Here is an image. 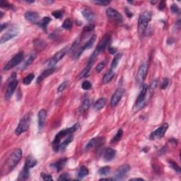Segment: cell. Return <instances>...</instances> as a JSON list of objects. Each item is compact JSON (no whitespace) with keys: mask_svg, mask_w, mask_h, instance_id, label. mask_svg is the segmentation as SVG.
I'll return each mask as SVG.
<instances>
[{"mask_svg":"<svg viewBox=\"0 0 181 181\" xmlns=\"http://www.w3.org/2000/svg\"><path fill=\"white\" fill-rule=\"evenodd\" d=\"M109 52L110 54H115L116 53V49L113 48H109Z\"/></svg>","mask_w":181,"mask_h":181,"instance_id":"54","label":"cell"},{"mask_svg":"<svg viewBox=\"0 0 181 181\" xmlns=\"http://www.w3.org/2000/svg\"><path fill=\"white\" fill-rule=\"evenodd\" d=\"M29 168L26 166V165H24V166L21 170V171L20 172L19 175H18L17 180H28V177L30 176V171H29Z\"/></svg>","mask_w":181,"mask_h":181,"instance_id":"22","label":"cell"},{"mask_svg":"<svg viewBox=\"0 0 181 181\" xmlns=\"http://www.w3.org/2000/svg\"><path fill=\"white\" fill-rule=\"evenodd\" d=\"M148 88L149 86L147 84H142V90H141L140 95L137 97L136 100L135 105L133 106V111L138 112L142 110L145 106L147 103V95H148Z\"/></svg>","mask_w":181,"mask_h":181,"instance_id":"2","label":"cell"},{"mask_svg":"<svg viewBox=\"0 0 181 181\" xmlns=\"http://www.w3.org/2000/svg\"><path fill=\"white\" fill-rule=\"evenodd\" d=\"M170 11L173 14H178L179 13V8L177 6V4H172L171 6H170Z\"/></svg>","mask_w":181,"mask_h":181,"instance_id":"50","label":"cell"},{"mask_svg":"<svg viewBox=\"0 0 181 181\" xmlns=\"http://www.w3.org/2000/svg\"><path fill=\"white\" fill-rule=\"evenodd\" d=\"M92 87V84L91 83H90V81H87V80H86V81H84L82 83V85H81V88H83V90H89Z\"/></svg>","mask_w":181,"mask_h":181,"instance_id":"41","label":"cell"},{"mask_svg":"<svg viewBox=\"0 0 181 181\" xmlns=\"http://www.w3.org/2000/svg\"><path fill=\"white\" fill-rule=\"evenodd\" d=\"M105 104H106V100L104 98H100L95 102L93 105V109L96 111H98L104 108Z\"/></svg>","mask_w":181,"mask_h":181,"instance_id":"24","label":"cell"},{"mask_svg":"<svg viewBox=\"0 0 181 181\" xmlns=\"http://www.w3.org/2000/svg\"><path fill=\"white\" fill-rule=\"evenodd\" d=\"M0 14H1V16H0V17H1V18H2V16H3V15H4V14L2 13V11H0Z\"/></svg>","mask_w":181,"mask_h":181,"instance_id":"58","label":"cell"},{"mask_svg":"<svg viewBox=\"0 0 181 181\" xmlns=\"http://www.w3.org/2000/svg\"><path fill=\"white\" fill-rule=\"evenodd\" d=\"M125 11H125V13H126L127 16H128L129 18H131L132 16V15H133V14H132V13L131 12V11H129V10L127 9V8H126V9H125Z\"/></svg>","mask_w":181,"mask_h":181,"instance_id":"53","label":"cell"},{"mask_svg":"<svg viewBox=\"0 0 181 181\" xmlns=\"http://www.w3.org/2000/svg\"><path fill=\"white\" fill-rule=\"evenodd\" d=\"M41 177L43 178V180H47V181H51L53 180V176L50 174L45 173H41Z\"/></svg>","mask_w":181,"mask_h":181,"instance_id":"42","label":"cell"},{"mask_svg":"<svg viewBox=\"0 0 181 181\" xmlns=\"http://www.w3.org/2000/svg\"><path fill=\"white\" fill-rule=\"evenodd\" d=\"M168 163H169V165L171 166L172 168L175 171H176L177 173H180L181 169H180V166H178V164H177L176 162H175L174 161H172V160H169Z\"/></svg>","mask_w":181,"mask_h":181,"instance_id":"37","label":"cell"},{"mask_svg":"<svg viewBox=\"0 0 181 181\" xmlns=\"http://www.w3.org/2000/svg\"><path fill=\"white\" fill-rule=\"evenodd\" d=\"M26 1V2H27V3H33V2H35V1Z\"/></svg>","mask_w":181,"mask_h":181,"instance_id":"57","label":"cell"},{"mask_svg":"<svg viewBox=\"0 0 181 181\" xmlns=\"http://www.w3.org/2000/svg\"><path fill=\"white\" fill-rule=\"evenodd\" d=\"M18 80L16 79V75L15 73H13L9 77L7 82V88H6V93H5V99L9 100L12 97L15 90L18 85Z\"/></svg>","mask_w":181,"mask_h":181,"instance_id":"5","label":"cell"},{"mask_svg":"<svg viewBox=\"0 0 181 181\" xmlns=\"http://www.w3.org/2000/svg\"><path fill=\"white\" fill-rule=\"evenodd\" d=\"M90 69H91L90 67L86 65V67L83 69L81 71V72L79 74V76H78V79H83V78H85V77L88 76L90 73Z\"/></svg>","mask_w":181,"mask_h":181,"instance_id":"35","label":"cell"},{"mask_svg":"<svg viewBox=\"0 0 181 181\" xmlns=\"http://www.w3.org/2000/svg\"><path fill=\"white\" fill-rule=\"evenodd\" d=\"M159 84V81L157 79H154L153 81L151 83V84L149 85V86L148 88V93H149V96H151L152 94V93L154 91V90L156 89V88L157 86H158Z\"/></svg>","mask_w":181,"mask_h":181,"instance_id":"33","label":"cell"},{"mask_svg":"<svg viewBox=\"0 0 181 181\" xmlns=\"http://www.w3.org/2000/svg\"><path fill=\"white\" fill-rule=\"evenodd\" d=\"M168 128V124L164 123L161 126H160L159 128H157L155 131H154L150 135V140H158V139H161L166 135Z\"/></svg>","mask_w":181,"mask_h":181,"instance_id":"11","label":"cell"},{"mask_svg":"<svg viewBox=\"0 0 181 181\" xmlns=\"http://www.w3.org/2000/svg\"><path fill=\"white\" fill-rule=\"evenodd\" d=\"M67 52V48H63L62 50H60L58 51V53H55L54 55V56L50 59V60L48 62V67L49 68H52V67H54V66L56 65L58 62L60 61L62 58L65 57V55H66Z\"/></svg>","mask_w":181,"mask_h":181,"instance_id":"12","label":"cell"},{"mask_svg":"<svg viewBox=\"0 0 181 181\" xmlns=\"http://www.w3.org/2000/svg\"><path fill=\"white\" fill-rule=\"evenodd\" d=\"M19 33H20L19 27L16 26V25L12 26L1 36V38H0V43H1V44H3V43L10 41V40L13 39V38H15V37L17 36L19 34Z\"/></svg>","mask_w":181,"mask_h":181,"instance_id":"7","label":"cell"},{"mask_svg":"<svg viewBox=\"0 0 181 181\" xmlns=\"http://www.w3.org/2000/svg\"><path fill=\"white\" fill-rule=\"evenodd\" d=\"M152 15L149 11H145L140 14L138 20V32L139 34L143 35L148 27L149 23L152 20Z\"/></svg>","mask_w":181,"mask_h":181,"instance_id":"4","label":"cell"},{"mask_svg":"<svg viewBox=\"0 0 181 181\" xmlns=\"http://www.w3.org/2000/svg\"><path fill=\"white\" fill-rule=\"evenodd\" d=\"M36 54L30 55L28 57L27 59L26 60V61L24 62V64H23V67L26 68V67H27L30 66V65H31L32 64V62L34 61V60L36 59Z\"/></svg>","mask_w":181,"mask_h":181,"instance_id":"34","label":"cell"},{"mask_svg":"<svg viewBox=\"0 0 181 181\" xmlns=\"http://www.w3.org/2000/svg\"><path fill=\"white\" fill-rule=\"evenodd\" d=\"M90 104H91V100H90V99H88V98H87V99L83 100L81 105L79 108L80 112L86 111V110L89 108Z\"/></svg>","mask_w":181,"mask_h":181,"instance_id":"31","label":"cell"},{"mask_svg":"<svg viewBox=\"0 0 181 181\" xmlns=\"http://www.w3.org/2000/svg\"><path fill=\"white\" fill-rule=\"evenodd\" d=\"M105 13H106V16L110 19L114 20L118 23H121L122 21V15L117 10L114 9L113 8H108Z\"/></svg>","mask_w":181,"mask_h":181,"instance_id":"15","label":"cell"},{"mask_svg":"<svg viewBox=\"0 0 181 181\" xmlns=\"http://www.w3.org/2000/svg\"><path fill=\"white\" fill-rule=\"evenodd\" d=\"M21 157H22V151L21 149H15L8 157L7 160L6 161L4 166L1 169L2 175H6L13 170V169L16 166L18 162L21 161Z\"/></svg>","mask_w":181,"mask_h":181,"instance_id":"1","label":"cell"},{"mask_svg":"<svg viewBox=\"0 0 181 181\" xmlns=\"http://www.w3.org/2000/svg\"><path fill=\"white\" fill-rule=\"evenodd\" d=\"M38 163V161L34 157L32 156L31 155L28 156L26 159V161H25V164L26 166L29 168H33L34 166H36Z\"/></svg>","mask_w":181,"mask_h":181,"instance_id":"26","label":"cell"},{"mask_svg":"<svg viewBox=\"0 0 181 181\" xmlns=\"http://www.w3.org/2000/svg\"><path fill=\"white\" fill-rule=\"evenodd\" d=\"M23 57H24V54H23V52H19V53H17L16 55H14V56L5 65L4 68H3V71H9V70L14 68V67L17 66L23 60Z\"/></svg>","mask_w":181,"mask_h":181,"instance_id":"8","label":"cell"},{"mask_svg":"<svg viewBox=\"0 0 181 181\" xmlns=\"http://www.w3.org/2000/svg\"><path fill=\"white\" fill-rule=\"evenodd\" d=\"M67 86V81L62 82V83L60 85L59 87H58V92H59V93H60V92L64 91L65 88H66Z\"/></svg>","mask_w":181,"mask_h":181,"instance_id":"47","label":"cell"},{"mask_svg":"<svg viewBox=\"0 0 181 181\" xmlns=\"http://www.w3.org/2000/svg\"><path fill=\"white\" fill-rule=\"evenodd\" d=\"M105 65H106V62L103 61L101 62H100L98 65L96 66V68H95V71L97 72L98 73H100V72H102V70L105 68Z\"/></svg>","mask_w":181,"mask_h":181,"instance_id":"40","label":"cell"},{"mask_svg":"<svg viewBox=\"0 0 181 181\" xmlns=\"http://www.w3.org/2000/svg\"><path fill=\"white\" fill-rule=\"evenodd\" d=\"M115 180V179L114 178H100L99 180Z\"/></svg>","mask_w":181,"mask_h":181,"instance_id":"56","label":"cell"},{"mask_svg":"<svg viewBox=\"0 0 181 181\" xmlns=\"http://www.w3.org/2000/svg\"><path fill=\"white\" fill-rule=\"evenodd\" d=\"M122 135H123V130H122V129H119L117 133L115 134V135L113 137V138L110 140V143L115 144L118 142L119 141L121 140Z\"/></svg>","mask_w":181,"mask_h":181,"instance_id":"30","label":"cell"},{"mask_svg":"<svg viewBox=\"0 0 181 181\" xmlns=\"http://www.w3.org/2000/svg\"><path fill=\"white\" fill-rule=\"evenodd\" d=\"M114 76H115V72H114V70L110 69L109 72L105 74L104 76H103V82L104 83H108L112 81Z\"/></svg>","mask_w":181,"mask_h":181,"instance_id":"28","label":"cell"},{"mask_svg":"<svg viewBox=\"0 0 181 181\" xmlns=\"http://www.w3.org/2000/svg\"><path fill=\"white\" fill-rule=\"evenodd\" d=\"M115 156H116V151L114 149L108 148L105 151L103 154V159L105 161H110L115 159Z\"/></svg>","mask_w":181,"mask_h":181,"instance_id":"20","label":"cell"},{"mask_svg":"<svg viewBox=\"0 0 181 181\" xmlns=\"http://www.w3.org/2000/svg\"><path fill=\"white\" fill-rule=\"evenodd\" d=\"M81 14L88 22H93V20L95 19V14L88 9H84L81 11Z\"/></svg>","mask_w":181,"mask_h":181,"instance_id":"23","label":"cell"},{"mask_svg":"<svg viewBox=\"0 0 181 181\" xmlns=\"http://www.w3.org/2000/svg\"><path fill=\"white\" fill-rule=\"evenodd\" d=\"M67 161V159L63 158L60 159V160H58V161H56L55 163H52L50 165V166L54 168L55 170H57V172H60L62 170V168L65 167V164H66Z\"/></svg>","mask_w":181,"mask_h":181,"instance_id":"21","label":"cell"},{"mask_svg":"<svg viewBox=\"0 0 181 181\" xmlns=\"http://www.w3.org/2000/svg\"><path fill=\"white\" fill-rule=\"evenodd\" d=\"M130 166L128 164H123L117 168L115 173V180H123L127 177V173L130 171Z\"/></svg>","mask_w":181,"mask_h":181,"instance_id":"9","label":"cell"},{"mask_svg":"<svg viewBox=\"0 0 181 181\" xmlns=\"http://www.w3.org/2000/svg\"><path fill=\"white\" fill-rule=\"evenodd\" d=\"M70 180L69 175L68 173H62L61 175H60V177H58V180Z\"/></svg>","mask_w":181,"mask_h":181,"instance_id":"46","label":"cell"},{"mask_svg":"<svg viewBox=\"0 0 181 181\" xmlns=\"http://www.w3.org/2000/svg\"><path fill=\"white\" fill-rule=\"evenodd\" d=\"M110 173V166H103L98 170V173L100 175H107Z\"/></svg>","mask_w":181,"mask_h":181,"instance_id":"39","label":"cell"},{"mask_svg":"<svg viewBox=\"0 0 181 181\" xmlns=\"http://www.w3.org/2000/svg\"><path fill=\"white\" fill-rule=\"evenodd\" d=\"M88 175V168L85 166H82L79 168V170L78 173H77V176H78L79 178L82 179L83 178V177L87 176Z\"/></svg>","mask_w":181,"mask_h":181,"instance_id":"29","label":"cell"},{"mask_svg":"<svg viewBox=\"0 0 181 181\" xmlns=\"http://www.w3.org/2000/svg\"><path fill=\"white\" fill-rule=\"evenodd\" d=\"M50 21H51V18H50L49 16H45V17L43 18V19L40 21L39 25L41 26V27L44 30V31H46L47 26H48V25L49 24V23L50 22Z\"/></svg>","mask_w":181,"mask_h":181,"instance_id":"32","label":"cell"},{"mask_svg":"<svg viewBox=\"0 0 181 181\" xmlns=\"http://www.w3.org/2000/svg\"><path fill=\"white\" fill-rule=\"evenodd\" d=\"M24 17L27 21H29L32 23H36V24L38 23L39 24L40 15L38 12L32 11H26L24 14Z\"/></svg>","mask_w":181,"mask_h":181,"instance_id":"16","label":"cell"},{"mask_svg":"<svg viewBox=\"0 0 181 181\" xmlns=\"http://www.w3.org/2000/svg\"><path fill=\"white\" fill-rule=\"evenodd\" d=\"M165 7H166V2L163 1H161L160 2V4H159V9L160 10H163V9H164V8Z\"/></svg>","mask_w":181,"mask_h":181,"instance_id":"51","label":"cell"},{"mask_svg":"<svg viewBox=\"0 0 181 181\" xmlns=\"http://www.w3.org/2000/svg\"><path fill=\"white\" fill-rule=\"evenodd\" d=\"M55 70V67L48 68V69H45V71L43 72L38 77V79H37L36 83H41V82L43 81L45 78H47V77H48L49 76H50L51 74H53L54 73Z\"/></svg>","mask_w":181,"mask_h":181,"instance_id":"19","label":"cell"},{"mask_svg":"<svg viewBox=\"0 0 181 181\" xmlns=\"http://www.w3.org/2000/svg\"><path fill=\"white\" fill-rule=\"evenodd\" d=\"M125 94V89L123 88H119L115 90L110 100V105L112 107H115L120 102V100Z\"/></svg>","mask_w":181,"mask_h":181,"instance_id":"13","label":"cell"},{"mask_svg":"<svg viewBox=\"0 0 181 181\" xmlns=\"http://www.w3.org/2000/svg\"><path fill=\"white\" fill-rule=\"evenodd\" d=\"M79 128V124L76 123L75 125H74L72 127H69V128L64 129V130H61L55 135L54 140L53 142V148L56 147L58 144L60 143V142L63 139L66 138L68 136H70L73 135V133L76 132L77 130Z\"/></svg>","mask_w":181,"mask_h":181,"instance_id":"3","label":"cell"},{"mask_svg":"<svg viewBox=\"0 0 181 181\" xmlns=\"http://www.w3.org/2000/svg\"><path fill=\"white\" fill-rule=\"evenodd\" d=\"M95 26L92 23H89L88 24H87L86 26L84 27V29H83V31L84 32H90L92 31H93L94 29Z\"/></svg>","mask_w":181,"mask_h":181,"instance_id":"44","label":"cell"},{"mask_svg":"<svg viewBox=\"0 0 181 181\" xmlns=\"http://www.w3.org/2000/svg\"><path fill=\"white\" fill-rule=\"evenodd\" d=\"M34 78H35V75L33 74V73L30 74H28V76H26L24 79H23V83L25 85L30 84V83L33 81V80L34 79Z\"/></svg>","mask_w":181,"mask_h":181,"instance_id":"36","label":"cell"},{"mask_svg":"<svg viewBox=\"0 0 181 181\" xmlns=\"http://www.w3.org/2000/svg\"><path fill=\"white\" fill-rule=\"evenodd\" d=\"M122 56H123V54H122V53H118V54H117L115 57H114L113 61H112L111 65H110V69L114 70L117 67H118V64L120 62V60L122 59Z\"/></svg>","mask_w":181,"mask_h":181,"instance_id":"27","label":"cell"},{"mask_svg":"<svg viewBox=\"0 0 181 181\" xmlns=\"http://www.w3.org/2000/svg\"><path fill=\"white\" fill-rule=\"evenodd\" d=\"M130 180H145L143 178H138V177H136V178H132Z\"/></svg>","mask_w":181,"mask_h":181,"instance_id":"55","label":"cell"},{"mask_svg":"<svg viewBox=\"0 0 181 181\" xmlns=\"http://www.w3.org/2000/svg\"><path fill=\"white\" fill-rule=\"evenodd\" d=\"M105 142V139L103 137H97V138L91 139L89 142H88L86 147H85V151H88L91 149L95 148V147H100L103 145Z\"/></svg>","mask_w":181,"mask_h":181,"instance_id":"14","label":"cell"},{"mask_svg":"<svg viewBox=\"0 0 181 181\" xmlns=\"http://www.w3.org/2000/svg\"><path fill=\"white\" fill-rule=\"evenodd\" d=\"M53 16H54L55 18H61L63 16V11H60V10H58V11H55L53 12Z\"/></svg>","mask_w":181,"mask_h":181,"instance_id":"45","label":"cell"},{"mask_svg":"<svg viewBox=\"0 0 181 181\" xmlns=\"http://www.w3.org/2000/svg\"><path fill=\"white\" fill-rule=\"evenodd\" d=\"M47 118V113L44 109H42L38 112V128L39 130H42L44 127L45 120Z\"/></svg>","mask_w":181,"mask_h":181,"instance_id":"18","label":"cell"},{"mask_svg":"<svg viewBox=\"0 0 181 181\" xmlns=\"http://www.w3.org/2000/svg\"><path fill=\"white\" fill-rule=\"evenodd\" d=\"M31 114L27 113L20 120L16 130H15V134L16 135H20L23 132H26L29 129L30 125H31Z\"/></svg>","mask_w":181,"mask_h":181,"instance_id":"6","label":"cell"},{"mask_svg":"<svg viewBox=\"0 0 181 181\" xmlns=\"http://www.w3.org/2000/svg\"><path fill=\"white\" fill-rule=\"evenodd\" d=\"M147 72H148V65L146 62H144L139 68L136 76V81L139 84H143V82L145 81L147 75Z\"/></svg>","mask_w":181,"mask_h":181,"instance_id":"10","label":"cell"},{"mask_svg":"<svg viewBox=\"0 0 181 181\" xmlns=\"http://www.w3.org/2000/svg\"><path fill=\"white\" fill-rule=\"evenodd\" d=\"M0 6H1L2 8H11L12 7V5L10 4L8 1H4V0H1V1H0Z\"/></svg>","mask_w":181,"mask_h":181,"instance_id":"49","label":"cell"},{"mask_svg":"<svg viewBox=\"0 0 181 181\" xmlns=\"http://www.w3.org/2000/svg\"><path fill=\"white\" fill-rule=\"evenodd\" d=\"M62 27L65 30H70L72 27V21L69 18H67V19L64 21Z\"/></svg>","mask_w":181,"mask_h":181,"instance_id":"38","label":"cell"},{"mask_svg":"<svg viewBox=\"0 0 181 181\" xmlns=\"http://www.w3.org/2000/svg\"><path fill=\"white\" fill-rule=\"evenodd\" d=\"M92 2L95 4H98L100 6H108V5L110 4V1H102V0H100V1H93Z\"/></svg>","mask_w":181,"mask_h":181,"instance_id":"43","label":"cell"},{"mask_svg":"<svg viewBox=\"0 0 181 181\" xmlns=\"http://www.w3.org/2000/svg\"><path fill=\"white\" fill-rule=\"evenodd\" d=\"M81 37H79V38H78L77 39H76L74 41L72 45L71 48H70V50H69L70 53H72V54L73 55L74 53H76L77 50L81 48V46H80V45H81Z\"/></svg>","mask_w":181,"mask_h":181,"instance_id":"25","label":"cell"},{"mask_svg":"<svg viewBox=\"0 0 181 181\" xmlns=\"http://www.w3.org/2000/svg\"><path fill=\"white\" fill-rule=\"evenodd\" d=\"M8 26H9V24H8V23H1V32L3 31V30L5 29V28H7Z\"/></svg>","mask_w":181,"mask_h":181,"instance_id":"52","label":"cell"},{"mask_svg":"<svg viewBox=\"0 0 181 181\" xmlns=\"http://www.w3.org/2000/svg\"><path fill=\"white\" fill-rule=\"evenodd\" d=\"M110 41V35L109 34L105 35V36L103 37V38L99 41V43H98V44L97 45L95 49H97L100 53H101V52L103 51V50L106 48V47L108 46Z\"/></svg>","mask_w":181,"mask_h":181,"instance_id":"17","label":"cell"},{"mask_svg":"<svg viewBox=\"0 0 181 181\" xmlns=\"http://www.w3.org/2000/svg\"><path fill=\"white\" fill-rule=\"evenodd\" d=\"M169 84V80L168 78H165L163 79V82H162L161 85V89H166V88H167Z\"/></svg>","mask_w":181,"mask_h":181,"instance_id":"48","label":"cell"}]
</instances>
